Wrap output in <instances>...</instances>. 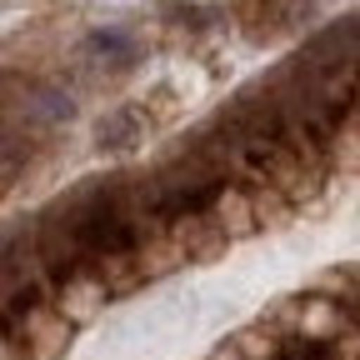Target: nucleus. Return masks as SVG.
I'll return each mask as SVG.
<instances>
[{
  "mask_svg": "<svg viewBox=\"0 0 360 360\" xmlns=\"http://www.w3.org/2000/svg\"><path fill=\"white\" fill-rule=\"evenodd\" d=\"M141 135H146V115H141V110H115V115L101 125L96 141H101V150H130Z\"/></svg>",
  "mask_w": 360,
  "mask_h": 360,
  "instance_id": "1",
  "label": "nucleus"
},
{
  "mask_svg": "<svg viewBox=\"0 0 360 360\" xmlns=\"http://www.w3.org/2000/svg\"><path fill=\"white\" fill-rule=\"evenodd\" d=\"M90 51H125V35L120 30H96L90 35Z\"/></svg>",
  "mask_w": 360,
  "mask_h": 360,
  "instance_id": "2",
  "label": "nucleus"
}]
</instances>
